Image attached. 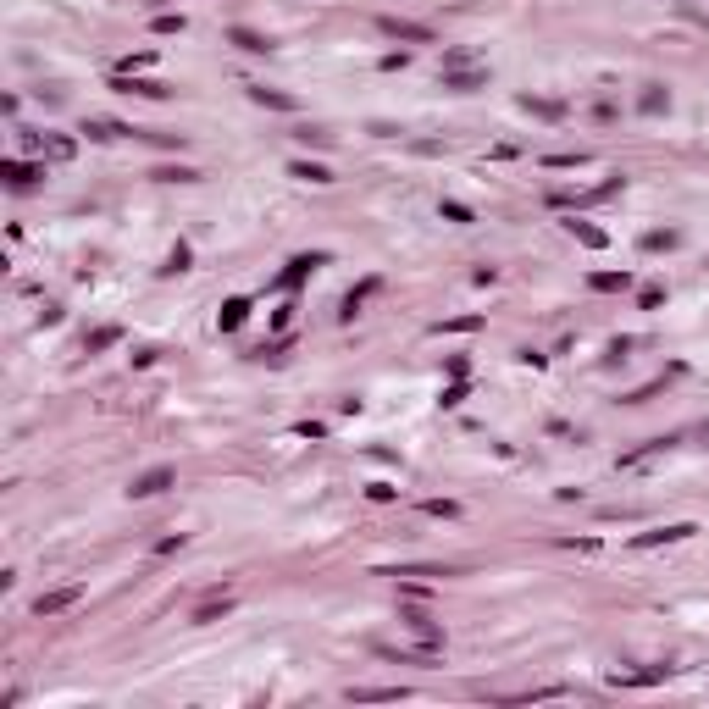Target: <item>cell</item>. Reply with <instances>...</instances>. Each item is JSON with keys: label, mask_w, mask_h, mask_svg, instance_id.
Listing matches in <instances>:
<instances>
[{"label": "cell", "mask_w": 709, "mask_h": 709, "mask_svg": "<svg viewBox=\"0 0 709 709\" xmlns=\"http://www.w3.org/2000/svg\"><path fill=\"white\" fill-rule=\"evenodd\" d=\"M383 34H394V39H416V45H427V39H432V28H421V22H394V17H383Z\"/></svg>", "instance_id": "8992f818"}, {"label": "cell", "mask_w": 709, "mask_h": 709, "mask_svg": "<svg viewBox=\"0 0 709 709\" xmlns=\"http://www.w3.org/2000/svg\"><path fill=\"white\" fill-rule=\"evenodd\" d=\"M321 261H327V255H294V261H288V272H283V283H288V288H294V283H305V272H316Z\"/></svg>", "instance_id": "ba28073f"}, {"label": "cell", "mask_w": 709, "mask_h": 709, "mask_svg": "<svg viewBox=\"0 0 709 709\" xmlns=\"http://www.w3.org/2000/svg\"><path fill=\"white\" fill-rule=\"evenodd\" d=\"M627 272H593V288H627Z\"/></svg>", "instance_id": "2e32d148"}, {"label": "cell", "mask_w": 709, "mask_h": 709, "mask_svg": "<svg viewBox=\"0 0 709 709\" xmlns=\"http://www.w3.org/2000/svg\"><path fill=\"white\" fill-rule=\"evenodd\" d=\"M372 288H377V277H366L360 288H349V300H344V321H355V311H360V305L372 300Z\"/></svg>", "instance_id": "8fae6325"}, {"label": "cell", "mask_w": 709, "mask_h": 709, "mask_svg": "<svg viewBox=\"0 0 709 709\" xmlns=\"http://www.w3.org/2000/svg\"><path fill=\"white\" fill-rule=\"evenodd\" d=\"M438 404H449V410H455V404H466V383H455V388H444V399H438Z\"/></svg>", "instance_id": "44dd1931"}, {"label": "cell", "mask_w": 709, "mask_h": 709, "mask_svg": "<svg viewBox=\"0 0 709 709\" xmlns=\"http://www.w3.org/2000/svg\"><path fill=\"white\" fill-rule=\"evenodd\" d=\"M228 39H233L238 50H249V56H261V50H272V39H261V34H249V28H233Z\"/></svg>", "instance_id": "7c38bea8"}, {"label": "cell", "mask_w": 709, "mask_h": 709, "mask_svg": "<svg viewBox=\"0 0 709 709\" xmlns=\"http://www.w3.org/2000/svg\"><path fill=\"white\" fill-rule=\"evenodd\" d=\"M166 272H189V244H177V249L166 255Z\"/></svg>", "instance_id": "d6986e66"}, {"label": "cell", "mask_w": 709, "mask_h": 709, "mask_svg": "<svg viewBox=\"0 0 709 709\" xmlns=\"http://www.w3.org/2000/svg\"><path fill=\"white\" fill-rule=\"evenodd\" d=\"M249 100H255V105H272V111H294V105H300L294 94H277V89H266V83H249Z\"/></svg>", "instance_id": "3957f363"}, {"label": "cell", "mask_w": 709, "mask_h": 709, "mask_svg": "<svg viewBox=\"0 0 709 709\" xmlns=\"http://www.w3.org/2000/svg\"><path fill=\"white\" fill-rule=\"evenodd\" d=\"M117 89H122V94H145V100H161V94H166V83H150V78H128V73L117 78Z\"/></svg>", "instance_id": "52a82bcc"}, {"label": "cell", "mask_w": 709, "mask_h": 709, "mask_svg": "<svg viewBox=\"0 0 709 709\" xmlns=\"http://www.w3.org/2000/svg\"><path fill=\"white\" fill-rule=\"evenodd\" d=\"M399 621H404V627H410V631H421V637H427V643H432V648H438V643H444V631L432 627V615H427V610H404V615H399Z\"/></svg>", "instance_id": "277c9868"}, {"label": "cell", "mask_w": 709, "mask_h": 709, "mask_svg": "<svg viewBox=\"0 0 709 709\" xmlns=\"http://www.w3.org/2000/svg\"><path fill=\"white\" fill-rule=\"evenodd\" d=\"M476 83H482L476 73H455V78H449V89H460V94H466V89H476Z\"/></svg>", "instance_id": "603a6c76"}, {"label": "cell", "mask_w": 709, "mask_h": 709, "mask_svg": "<svg viewBox=\"0 0 709 709\" xmlns=\"http://www.w3.org/2000/svg\"><path fill=\"white\" fill-rule=\"evenodd\" d=\"M105 344H117V327H100V332L89 338V349H105Z\"/></svg>", "instance_id": "7402d4cb"}, {"label": "cell", "mask_w": 709, "mask_h": 709, "mask_svg": "<svg viewBox=\"0 0 709 709\" xmlns=\"http://www.w3.org/2000/svg\"><path fill=\"white\" fill-rule=\"evenodd\" d=\"M693 532H699L693 521H682V527H665V532H643V538H637V549H654V543H676V538H693Z\"/></svg>", "instance_id": "5b68a950"}, {"label": "cell", "mask_w": 709, "mask_h": 709, "mask_svg": "<svg viewBox=\"0 0 709 709\" xmlns=\"http://www.w3.org/2000/svg\"><path fill=\"white\" fill-rule=\"evenodd\" d=\"M244 316H249V305H244V300H228V305H222V332L244 327Z\"/></svg>", "instance_id": "4fadbf2b"}, {"label": "cell", "mask_w": 709, "mask_h": 709, "mask_svg": "<svg viewBox=\"0 0 709 709\" xmlns=\"http://www.w3.org/2000/svg\"><path fill=\"white\" fill-rule=\"evenodd\" d=\"M294 139H305V145H327V139H332V133H321V128H300V133H294Z\"/></svg>", "instance_id": "d4e9b609"}, {"label": "cell", "mask_w": 709, "mask_h": 709, "mask_svg": "<svg viewBox=\"0 0 709 709\" xmlns=\"http://www.w3.org/2000/svg\"><path fill=\"white\" fill-rule=\"evenodd\" d=\"M156 34H183V17H156Z\"/></svg>", "instance_id": "cb8c5ba5"}, {"label": "cell", "mask_w": 709, "mask_h": 709, "mask_svg": "<svg viewBox=\"0 0 709 709\" xmlns=\"http://www.w3.org/2000/svg\"><path fill=\"white\" fill-rule=\"evenodd\" d=\"M565 228H571V233L582 238V244H593V249H604V233H599V228H587V222H576V217H571Z\"/></svg>", "instance_id": "5bb4252c"}, {"label": "cell", "mask_w": 709, "mask_h": 709, "mask_svg": "<svg viewBox=\"0 0 709 709\" xmlns=\"http://www.w3.org/2000/svg\"><path fill=\"white\" fill-rule=\"evenodd\" d=\"M288 177H300V183H332V172H327V166H316V161H294V166H288Z\"/></svg>", "instance_id": "9c48e42d"}, {"label": "cell", "mask_w": 709, "mask_h": 709, "mask_svg": "<svg viewBox=\"0 0 709 709\" xmlns=\"http://www.w3.org/2000/svg\"><path fill=\"white\" fill-rule=\"evenodd\" d=\"M6 177H11L17 189H28L34 177H45V166H28V161H6Z\"/></svg>", "instance_id": "30bf717a"}, {"label": "cell", "mask_w": 709, "mask_h": 709, "mask_svg": "<svg viewBox=\"0 0 709 709\" xmlns=\"http://www.w3.org/2000/svg\"><path fill=\"white\" fill-rule=\"evenodd\" d=\"M156 177H161V183H189V177H194V172H189V166H161Z\"/></svg>", "instance_id": "ffe728a7"}, {"label": "cell", "mask_w": 709, "mask_h": 709, "mask_svg": "<svg viewBox=\"0 0 709 709\" xmlns=\"http://www.w3.org/2000/svg\"><path fill=\"white\" fill-rule=\"evenodd\" d=\"M172 482H177V472H172V466H156V472H139V476H133V482H128V493H133V499H156V493H166Z\"/></svg>", "instance_id": "6da1fadb"}, {"label": "cell", "mask_w": 709, "mask_h": 709, "mask_svg": "<svg viewBox=\"0 0 709 709\" xmlns=\"http://www.w3.org/2000/svg\"><path fill=\"white\" fill-rule=\"evenodd\" d=\"M438 211H444V217H449V222H460V228H466V222H472V211H466V205H460V200H444V205H438Z\"/></svg>", "instance_id": "e0dca14e"}, {"label": "cell", "mask_w": 709, "mask_h": 709, "mask_svg": "<svg viewBox=\"0 0 709 709\" xmlns=\"http://www.w3.org/2000/svg\"><path fill=\"white\" fill-rule=\"evenodd\" d=\"M45 150H50V156H56V161H67V156H73V139H61V133H50V139H45Z\"/></svg>", "instance_id": "ac0fdd59"}, {"label": "cell", "mask_w": 709, "mask_h": 709, "mask_svg": "<svg viewBox=\"0 0 709 709\" xmlns=\"http://www.w3.org/2000/svg\"><path fill=\"white\" fill-rule=\"evenodd\" d=\"M228 604H233V599H205V604H200V610H194V621H217V615H222V610H228Z\"/></svg>", "instance_id": "9a60e30c"}, {"label": "cell", "mask_w": 709, "mask_h": 709, "mask_svg": "<svg viewBox=\"0 0 709 709\" xmlns=\"http://www.w3.org/2000/svg\"><path fill=\"white\" fill-rule=\"evenodd\" d=\"M78 599H83V587H56V593H39V599H34V615H39V621H45V615H61V610H73Z\"/></svg>", "instance_id": "7a4b0ae2"}]
</instances>
